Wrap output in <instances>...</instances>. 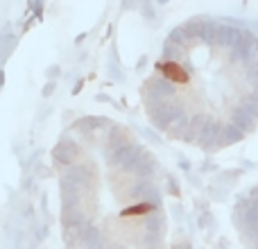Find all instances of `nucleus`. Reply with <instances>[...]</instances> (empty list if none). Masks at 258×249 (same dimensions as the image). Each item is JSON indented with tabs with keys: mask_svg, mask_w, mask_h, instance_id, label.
I'll use <instances>...</instances> for the list:
<instances>
[{
	"mask_svg": "<svg viewBox=\"0 0 258 249\" xmlns=\"http://www.w3.org/2000/svg\"><path fill=\"white\" fill-rule=\"evenodd\" d=\"M159 132L204 152L238 145L258 127V30L197 16L168 36L143 84Z\"/></svg>",
	"mask_w": 258,
	"mask_h": 249,
	"instance_id": "f257e3e1",
	"label": "nucleus"
},
{
	"mask_svg": "<svg viewBox=\"0 0 258 249\" xmlns=\"http://www.w3.org/2000/svg\"><path fill=\"white\" fill-rule=\"evenodd\" d=\"M54 163L66 249H163L159 163L127 127L82 118L59 138Z\"/></svg>",
	"mask_w": 258,
	"mask_h": 249,
	"instance_id": "f03ea898",
	"label": "nucleus"
},
{
	"mask_svg": "<svg viewBox=\"0 0 258 249\" xmlns=\"http://www.w3.org/2000/svg\"><path fill=\"white\" fill-rule=\"evenodd\" d=\"M233 224L245 249H258V183L238 197L233 209Z\"/></svg>",
	"mask_w": 258,
	"mask_h": 249,
	"instance_id": "7ed1b4c3",
	"label": "nucleus"
}]
</instances>
